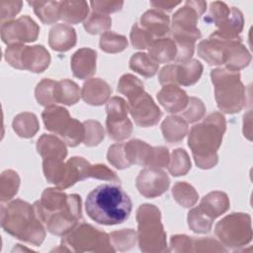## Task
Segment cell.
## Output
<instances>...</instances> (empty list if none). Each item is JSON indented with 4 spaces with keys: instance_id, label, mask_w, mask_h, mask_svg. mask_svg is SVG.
Masks as SVG:
<instances>
[{
    "instance_id": "obj_1",
    "label": "cell",
    "mask_w": 253,
    "mask_h": 253,
    "mask_svg": "<svg viewBox=\"0 0 253 253\" xmlns=\"http://www.w3.org/2000/svg\"><path fill=\"white\" fill-rule=\"evenodd\" d=\"M34 207L39 219L54 235H65L82 218L81 197L67 195L57 187L44 189Z\"/></svg>"
},
{
    "instance_id": "obj_2",
    "label": "cell",
    "mask_w": 253,
    "mask_h": 253,
    "mask_svg": "<svg viewBox=\"0 0 253 253\" xmlns=\"http://www.w3.org/2000/svg\"><path fill=\"white\" fill-rule=\"evenodd\" d=\"M85 210L88 216L97 223L115 225L128 218L132 203L119 185L103 184L88 194Z\"/></svg>"
},
{
    "instance_id": "obj_3",
    "label": "cell",
    "mask_w": 253,
    "mask_h": 253,
    "mask_svg": "<svg viewBox=\"0 0 253 253\" xmlns=\"http://www.w3.org/2000/svg\"><path fill=\"white\" fill-rule=\"evenodd\" d=\"M225 129V118L218 112L210 114L202 123L192 126L188 134V146L199 168L211 169L217 164V150Z\"/></svg>"
},
{
    "instance_id": "obj_4",
    "label": "cell",
    "mask_w": 253,
    "mask_h": 253,
    "mask_svg": "<svg viewBox=\"0 0 253 253\" xmlns=\"http://www.w3.org/2000/svg\"><path fill=\"white\" fill-rule=\"evenodd\" d=\"M1 226L5 232L26 243L40 246L45 229L39 219L34 205L16 199L1 207Z\"/></svg>"
},
{
    "instance_id": "obj_5",
    "label": "cell",
    "mask_w": 253,
    "mask_h": 253,
    "mask_svg": "<svg viewBox=\"0 0 253 253\" xmlns=\"http://www.w3.org/2000/svg\"><path fill=\"white\" fill-rule=\"evenodd\" d=\"M214 86V98L217 108L225 114L240 112L246 105V90L240 80V73L225 67L211 71Z\"/></svg>"
},
{
    "instance_id": "obj_6",
    "label": "cell",
    "mask_w": 253,
    "mask_h": 253,
    "mask_svg": "<svg viewBox=\"0 0 253 253\" xmlns=\"http://www.w3.org/2000/svg\"><path fill=\"white\" fill-rule=\"evenodd\" d=\"M137 241L142 252H167L166 232L161 222L160 210L150 204H143L136 211Z\"/></svg>"
},
{
    "instance_id": "obj_7",
    "label": "cell",
    "mask_w": 253,
    "mask_h": 253,
    "mask_svg": "<svg viewBox=\"0 0 253 253\" xmlns=\"http://www.w3.org/2000/svg\"><path fill=\"white\" fill-rule=\"evenodd\" d=\"M42 118L45 128L62 137L66 145L75 147L83 142L85 134L83 123L71 118L65 108L55 105L45 107Z\"/></svg>"
},
{
    "instance_id": "obj_8",
    "label": "cell",
    "mask_w": 253,
    "mask_h": 253,
    "mask_svg": "<svg viewBox=\"0 0 253 253\" xmlns=\"http://www.w3.org/2000/svg\"><path fill=\"white\" fill-rule=\"evenodd\" d=\"M74 252H115L109 234L88 223L77 224L63 235L61 244Z\"/></svg>"
},
{
    "instance_id": "obj_9",
    "label": "cell",
    "mask_w": 253,
    "mask_h": 253,
    "mask_svg": "<svg viewBox=\"0 0 253 253\" xmlns=\"http://www.w3.org/2000/svg\"><path fill=\"white\" fill-rule=\"evenodd\" d=\"M214 233L221 245L229 248L244 246L252 239L251 217L247 213L232 212L216 223Z\"/></svg>"
},
{
    "instance_id": "obj_10",
    "label": "cell",
    "mask_w": 253,
    "mask_h": 253,
    "mask_svg": "<svg viewBox=\"0 0 253 253\" xmlns=\"http://www.w3.org/2000/svg\"><path fill=\"white\" fill-rule=\"evenodd\" d=\"M5 60L14 68L41 73L48 67L50 54L41 44H11L5 50Z\"/></svg>"
},
{
    "instance_id": "obj_11",
    "label": "cell",
    "mask_w": 253,
    "mask_h": 253,
    "mask_svg": "<svg viewBox=\"0 0 253 253\" xmlns=\"http://www.w3.org/2000/svg\"><path fill=\"white\" fill-rule=\"evenodd\" d=\"M87 178H95L117 184L121 181L117 174L106 165L91 164L83 157L73 156L66 161L65 176L59 189H67L78 181H82Z\"/></svg>"
},
{
    "instance_id": "obj_12",
    "label": "cell",
    "mask_w": 253,
    "mask_h": 253,
    "mask_svg": "<svg viewBox=\"0 0 253 253\" xmlns=\"http://www.w3.org/2000/svg\"><path fill=\"white\" fill-rule=\"evenodd\" d=\"M128 163L149 168H164L169 164L170 156L165 146H150L140 139H131L124 146Z\"/></svg>"
},
{
    "instance_id": "obj_13",
    "label": "cell",
    "mask_w": 253,
    "mask_h": 253,
    "mask_svg": "<svg viewBox=\"0 0 253 253\" xmlns=\"http://www.w3.org/2000/svg\"><path fill=\"white\" fill-rule=\"evenodd\" d=\"M106 127L109 136L116 141L128 138L132 132V124L127 117L128 105L122 97H112L106 103Z\"/></svg>"
},
{
    "instance_id": "obj_14",
    "label": "cell",
    "mask_w": 253,
    "mask_h": 253,
    "mask_svg": "<svg viewBox=\"0 0 253 253\" xmlns=\"http://www.w3.org/2000/svg\"><path fill=\"white\" fill-rule=\"evenodd\" d=\"M204 66L197 59H190L177 64H168L159 72L158 80L163 86L165 85H182L191 86L197 83L203 73Z\"/></svg>"
},
{
    "instance_id": "obj_15",
    "label": "cell",
    "mask_w": 253,
    "mask_h": 253,
    "mask_svg": "<svg viewBox=\"0 0 253 253\" xmlns=\"http://www.w3.org/2000/svg\"><path fill=\"white\" fill-rule=\"evenodd\" d=\"M39 33L40 27L28 15L1 24V40L8 45L35 42Z\"/></svg>"
},
{
    "instance_id": "obj_16",
    "label": "cell",
    "mask_w": 253,
    "mask_h": 253,
    "mask_svg": "<svg viewBox=\"0 0 253 253\" xmlns=\"http://www.w3.org/2000/svg\"><path fill=\"white\" fill-rule=\"evenodd\" d=\"M128 113L136 126L141 127L153 126L160 121L162 112L153 99L142 91L127 100Z\"/></svg>"
},
{
    "instance_id": "obj_17",
    "label": "cell",
    "mask_w": 253,
    "mask_h": 253,
    "mask_svg": "<svg viewBox=\"0 0 253 253\" xmlns=\"http://www.w3.org/2000/svg\"><path fill=\"white\" fill-rule=\"evenodd\" d=\"M207 9V2L202 0H188L178 9L173 17L169 33H193L199 31L198 20Z\"/></svg>"
},
{
    "instance_id": "obj_18",
    "label": "cell",
    "mask_w": 253,
    "mask_h": 253,
    "mask_svg": "<svg viewBox=\"0 0 253 253\" xmlns=\"http://www.w3.org/2000/svg\"><path fill=\"white\" fill-rule=\"evenodd\" d=\"M170 185L168 175L159 168L146 167L136 177L135 186L139 194L145 198L153 199L165 193Z\"/></svg>"
},
{
    "instance_id": "obj_19",
    "label": "cell",
    "mask_w": 253,
    "mask_h": 253,
    "mask_svg": "<svg viewBox=\"0 0 253 253\" xmlns=\"http://www.w3.org/2000/svg\"><path fill=\"white\" fill-rule=\"evenodd\" d=\"M170 251L174 252H225L221 243L212 238H193L185 234L170 238Z\"/></svg>"
},
{
    "instance_id": "obj_20",
    "label": "cell",
    "mask_w": 253,
    "mask_h": 253,
    "mask_svg": "<svg viewBox=\"0 0 253 253\" xmlns=\"http://www.w3.org/2000/svg\"><path fill=\"white\" fill-rule=\"evenodd\" d=\"M37 151L42 163L61 162L67 156L66 143L53 134L43 133L37 141Z\"/></svg>"
},
{
    "instance_id": "obj_21",
    "label": "cell",
    "mask_w": 253,
    "mask_h": 253,
    "mask_svg": "<svg viewBox=\"0 0 253 253\" xmlns=\"http://www.w3.org/2000/svg\"><path fill=\"white\" fill-rule=\"evenodd\" d=\"M158 103L171 114L183 112L189 102L187 93L177 85H165L157 93Z\"/></svg>"
},
{
    "instance_id": "obj_22",
    "label": "cell",
    "mask_w": 253,
    "mask_h": 253,
    "mask_svg": "<svg viewBox=\"0 0 253 253\" xmlns=\"http://www.w3.org/2000/svg\"><path fill=\"white\" fill-rule=\"evenodd\" d=\"M97 52L89 47L78 49L71 57V70L75 77L79 79H88L96 72Z\"/></svg>"
},
{
    "instance_id": "obj_23",
    "label": "cell",
    "mask_w": 253,
    "mask_h": 253,
    "mask_svg": "<svg viewBox=\"0 0 253 253\" xmlns=\"http://www.w3.org/2000/svg\"><path fill=\"white\" fill-rule=\"evenodd\" d=\"M224 63L225 68L239 71L245 68L251 61V55L241 40H225L224 45Z\"/></svg>"
},
{
    "instance_id": "obj_24",
    "label": "cell",
    "mask_w": 253,
    "mask_h": 253,
    "mask_svg": "<svg viewBox=\"0 0 253 253\" xmlns=\"http://www.w3.org/2000/svg\"><path fill=\"white\" fill-rule=\"evenodd\" d=\"M229 199L225 193L213 191L207 194L196 209L208 219L213 221L214 218L218 217L229 209Z\"/></svg>"
},
{
    "instance_id": "obj_25",
    "label": "cell",
    "mask_w": 253,
    "mask_h": 253,
    "mask_svg": "<svg viewBox=\"0 0 253 253\" xmlns=\"http://www.w3.org/2000/svg\"><path fill=\"white\" fill-rule=\"evenodd\" d=\"M112 94L110 85L101 78H90L82 86L81 97L85 103L101 106L108 102Z\"/></svg>"
},
{
    "instance_id": "obj_26",
    "label": "cell",
    "mask_w": 253,
    "mask_h": 253,
    "mask_svg": "<svg viewBox=\"0 0 253 253\" xmlns=\"http://www.w3.org/2000/svg\"><path fill=\"white\" fill-rule=\"evenodd\" d=\"M76 32L67 24H56L48 34V44L51 49L64 52L76 44Z\"/></svg>"
},
{
    "instance_id": "obj_27",
    "label": "cell",
    "mask_w": 253,
    "mask_h": 253,
    "mask_svg": "<svg viewBox=\"0 0 253 253\" xmlns=\"http://www.w3.org/2000/svg\"><path fill=\"white\" fill-rule=\"evenodd\" d=\"M140 25L154 38H163L170 31V18L162 11L150 9L141 15Z\"/></svg>"
},
{
    "instance_id": "obj_28",
    "label": "cell",
    "mask_w": 253,
    "mask_h": 253,
    "mask_svg": "<svg viewBox=\"0 0 253 253\" xmlns=\"http://www.w3.org/2000/svg\"><path fill=\"white\" fill-rule=\"evenodd\" d=\"M225 40L210 36L198 44V55L209 65H223Z\"/></svg>"
},
{
    "instance_id": "obj_29",
    "label": "cell",
    "mask_w": 253,
    "mask_h": 253,
    "mask_svg": "<svg viewBox=\"0 0 253 253\" xmlns=\"http://www.w3.org/2000/svg\"><path fill=\"white\" fill-rule=\"evenodd\" d=\"M243 25L244 18L242 12L236 7H231L229 17L211 36L229 41L241 40L240 34L243 30Z\"/></svg>"
},
{
    "instance_id": "obj_30",
    "label": "cell",
    "mask_w": 253,
    "mask_h": 253,
    "mask_svg": "<svg viewBox=\"0 0 253 253\" xmlns=\"http://www.w3.org/2000/svg\"><path fill=\"white\" fill-rule=\"evenodd\" d=\"M148 55L159 63H168L176 59L177 46L171 38L155 39L148 47Z\"/></svg>"
},
{
    "instance_id": "obj_31",
    "label": "cell",
    "mask_w": 253,
    "mask_h": 253,
    "mask_svg": "<svg viewBox=\"0 0 253 253\" xmlns=\"http://www.w3.org/2000/svg\"><path fill=\"white\" fill-rule=\"evenodd\" d=\"M164 139L169 143H179L188 132V123L180 116H169L161 124Z\"/></svg>"
},
{
    "instance_id": "obj_32",
    "label": "cell",
    "mask_w": 253,
    "mask_h": 253,
    "mask_svg": "<svg viewBox=\"0 0 253 253\" xmlns=\"http://www.w3.org/2000/svg\"><path fill=\"white\" fill-rule=\"evenodd\" d=\"M89 14L86 1H60V19L68 24L85 21Z\"/></svg>"
},
{
    "instance_id": "obj_33",
    "label": "cell",
    "mask_w": 253,
    "mask_h": 253,
    "mask_svg": "<svg viewBox=\"0 0 253 253\" xmlns=\"http://www.w3.org/2000/svg\"><path fill=\"white\" fill-rule=\"evenodd\" d=\"M35 14L45 25L60 20V1H28Z\"/></svg>"
},
{
    "instance_id": "obj_34",
    "label": "cell",
    "mask_w": 253,
    "mask_h": 253,
    "mask_svg": "<svg viewBox=\"0 0 253 253\" xmlns=\"http://www.w3.org/2000/svg\"><path fill=\"white\" fill-rule=\"evenodd\" d=\"M81 97V90L78 85L69 79L56 81L55 84V101L56 104L71 106L76 104Z\"/></svg>"
},
{
    "instance_id": "obj_35",
    "label": "cell",
    "mask_w": 253,
    "mask_h": 253,
    "mask_svg": "<svg viewBox=\"0 0 253 253\" xmlns=\"http://www.w3.org/2000/svg\"><path fill=\"white\" fill-rule=\"evenodd\" d=\"M12 127L20 137L31 138L38 132L40 125L35 114L25 112L18 114L14 118Z\"/></svg>"
},
{
    "instance_id": "obj_36",
    "label": "cell",
    "mask_w": 253,
    "mask_h": 253,
    "mask_svg": "<svg viewBox=\"0 0 253 253\" xmlns=\"http://www.w3.org/2000/svg\"><path fill=\"white\" fill-rule=\"evenodd\" d=\"M129 68L141 76L149 78L157 73L159 64L154 61L148 53L136 52L132 54L129 59Z\"/></svg>"
},
{
    "instance_id": "obj_37",
    "label": "cell",
    "mask_w": 253,
    "mask_h": 253,
    "mask_svg": "<svg viewBox=\"0 0 253 253\" xmlns=\"http://www.w3.org/2000/svg\"><path fill=\"white\" fill-rule=\"evenodd\" d=\"M20 181L18 173L14 170L7 169L2 172L0 178V200L2 203L15 197L20 187Z\"/></svg>"
},
{
    "instance_id": "obj_38",
    "label": "cell",
    "mask_w": 253,
    "mask_h": 253,
    "mask_svg": "<svg viewBox=\"0 0 253 253\" xmlns=\"http://www.w3.org/2000/svg\"><path fill=\"white\" fill-rule=\"evenodd\" d=\"M174 200L184 208H191L196 205L199 194L196 189L187 182H177L172 188Z\"/></svg>"
},
{
    "instance_id": "obj_39",
    "label": "cell",
    "mask_w": 253,
    "mask_h": 253,
    "mask_svg": "<svg viewBox=\"0 0 253 253\" xmlns=\"http://www.w3.org/2000/svg\"><path fill=\"white\" fill-rule=\"evenodd\" d=\"M168 164V171L174 177L184 176L191 169V159L183 148L174 149Z\"/></svg>"
},
{
    "instance_id": "obj_40",
    "label": "cell",
    "mask_w": 253,
    "mask_h": 253,
    "mask_svg": "<svg viewBox=\"0 0 253 253\" xmlns=\"http://www.w3.org/2000/svg\"><path fill=\"white\" fill-rule=\"evenodd\" d=\"M100 48L108 53H118L127 47V40L125 36L114 32H106L100 38Z\"/></svg>"
},
{
    "instance_id": "obj_41",
    "label": "cell",
    "mask_w": 253,
    "mask_h": 253,
    "mask_svg": "<svg viewBox=\"0 0 253 253\" xmlns=\"http://www.w3.org/2000/svg\"><path fill=\"white\" fill-rule=\"evenodd\" d=\"M55 84L56 81L49 78H43L40 81L35 89V96L38 103L42 106L48 107L55 105Z\"/></svg>"
},
{
    "instance_id": "obj_42",
    "label": "cell",
    "mask_w": 253,
    "mask_h": 253,
    "mask_svg": "<svg viewBox=\"0 0 253 253\" xmlns=\"http://www.w3.org/2000/svg\"><path fill=\"white\" fill-rule=\"evenodd\" d=\"M109 237L111 244L116 251H126L131 249L137 241V233L131 228L114 231L109 234Z\"/></svg>"
},
{
    "instance_id": "obj_43",
    "label": "cell",
    "mask_w": 253,
    "mask_h": 253,
    "mask_svg": "<svg viewBox=\"0 0 253 253\" xmlns=\"http://www.w3.org/2000/svg\"><path fill=\"white\" fill-rule=\"evenodd\" d=\"M83 27L91 35L104 34L112 27V19L108 15L93 12L84 21Z\"/></svg>"
},
{
    "instance_id": "obj_44",
    "label": "cell",
    "mask_w": 253,
    "mask_h": 253,
    "mask_svg": "<svg viewBox=\"0 0 253 253\" xmlns=\"http://www.w3.org/2000/svg\"><path fill=\"white\" fill-rule=\"evenodd\" d=\"M118 91L128 100L134 95L144 91L143 83L132 74H124L119 80Z\"/></svg>"
},
{
    "instance_id": "obj_45",
    "label": "cell",
    "mask_w": 253,
    "mask_h": 253,
    "mask_svg": "<svg viewBox=\"0 0 253 253\" xmlns=\"http://www.w3.org/2000/svg\"><path fill=\"white\" fill-rule=\"evenodd\" d=\"M85 128V134L83 143L87 146H96L105 137V130L102 125L94 120H88L83 123Z\"/></svg>"
},
{
    "instance_id": "obj_46",
    "label": "cell",
    "mask_w": 253,
    "mask_h": 253,
    "mask_svg": "<svg viewBox=\"0 0 253 253\" xmlns=\"http://www.w3.org/2000/svg\"><path fill=\"white\" fill-rule=\"evenodd\" d=\"M230 8L221 1H214L210 4V11L207 16L204 17V21L209 24H214L217 28L229 17Z\"/></svg>"
},
{
    "instance_id": "obj_47",
    "label": "cell",
    "mask_w": 253,
    "mask_h": 253,
    "mask_svg": "<svg viewBox=\"0 0 253 253\" xmlns=\"http://www.w3.org/2000/svg\"><path fill=\"white\" fill-rule=\"evenodd\" d=\"M206 114V106L203 101L196 97H189L187 107L183 111L182 118L189 124L195 123L203 119Z\"/></svg>"
},
{
    "instance_id": "obj_48",
    "label": "cell",
    "mask_w": 253,
    "mask_h": 253,
    "mask_svg": "<svg viewBox=\"0 0 253 253\" xmlns=\"http://www.w3.org/2000/svg\"><path fill=\"white\" fill-rule=\"evenodd\" d=\"M188 225L190 229L196 233H208L211 229L212 221L194 208L188 212Z\"/></svg>"
},
{
    "instance_id": "obj_49",
    "label": "cell",
    "mask_w": 253,
    "mask_h": 253,
    "mask_svg": "<svg viewBox=\"0 0 253 253\" xmlns=\"http://www.w3.org/2000/svg\"><path fill=\"white\" fill-rule=\"evenodd\" d=\"M154 37L142 29L137 23L134 24L130 31V42L134 48L146 49L154 42Z\"/></svg>"
},
{
    "instance_id": "obj_50",
    "label": "cell",
    "mask_w": 253,
    "mask_h": 253,
    "mask_svg": "<svg viewBox=\"0 0 253 253\" xmlns=\"http://www.w3.org/2000/svg\"><path fill=\"white\" fill-rule=\"evenodd\" d=\"M124 146L125 143H115L109 147L107 153L108 161L118 169H126L130 166L126 158Z\"/></svg>"
},
{
    "instance_id": "obj_51",
    "label": "cell",
    "mask_w": 253,
    "mask_h": 253,
    "mask_svg": "<svg viewBox=\"0 0 253 253\" xmlns=\"http://www.w3.org/2000/svg\"><path fill=\"white\" fill-rule=\"evenodd\" d=\"M90 5L93 12L108 15L121 11L124 6V1H111V0H95L91 1Z\"/></svg>"
},
{
    "instance_id": "obj_52",
    "label": "cell",
    "mask_w": 253,
    "mask_h": 253,
    "mask_svg": "<svg viewBox=\"0 0 253 253\" xmlns=\"http://www.w3.org/2000/svg\"><path fill=\"white\" fill-rule=\"evenodd\" d=\"M23 6L22 1H1L0 2V21L1 24L11 21Z\"/></svg>"
},
{
    "instance_id": "obj_53",
    "label": "cell",
    "mask_w": 253,
    "mask_h": 253,
    "mask_svg": "<svg viewBox=\"0 0 253 253\" xmlns=\"http://www.w3.org/2000/svg\"><path fill=\"white\" fill-rule=\"evenodd\" d=\"M150 6L153 7V9H157L159 11H171L173 8L181 4L180 1H161V0H156V1H150L149 2Z\"/></svg>"
}]
</instances>
